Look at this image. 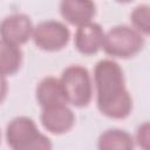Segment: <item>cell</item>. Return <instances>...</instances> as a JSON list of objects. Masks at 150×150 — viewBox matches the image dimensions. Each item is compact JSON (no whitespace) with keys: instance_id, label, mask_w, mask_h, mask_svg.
Instances as JSON below:
<instances>
[{"instance_id":"9c48e42d","label":"cell","mask_w":150,"mask_h":150,"mask_svg":"<svg viewBox=\"0 0 150 150\" xmlns=\"http://www.w3.org/2000/svg\"><path fill=\"white\" fill-rule=\"evenodd\" d=\"M61 15L71 25L79 27L90 22L96 12V6L91 1H62L60 5Z\"/></svg>"},{"instance_id":"ba28073f","label":"cell","mask_w":150,"mask_h":150,"mask_svg":"<svg viewBox=\"0 0 150 150\" xmlns=\"http://www.w3.org/2000/svg\"><path fill=\"white\" fill-rule=\"evenodd\" d=\"M104 33L100 25L88 22L77 28L75 33V46L84 55H94L103 47Z\"/></svg>"},{"instance_id":"3957f363","label":"cell","mask_w":150,"mask_h":150,"mask_svg":"<svg viewBox=\"0 0 150 150\" xmlns=\"http://www.w3.org/2000/svg\"><path fill=\"white\" fill-rule=\"evenodd\" d=\"M64 101L75 107H86L93 95L89 73L81 66L66 68L60 79Z\"/></svg>"},{"instance_id":"8fae6325","label":"cell","mask_w":150,"mask_h":150,"mask_svg":"<svg viewBox=\"0 0 150 150\" xmlns=\"http://www.w3.org/2000/svg\"><path fill=\"white\" fill-rule=\"evenodd\" d=\"M98 150H134V139L124 130L109 129L100 136Z\"/></svg>"},{"instance_id":"6da1fadb","label":"cell","mask_w":150,"mask_h":150,"mask_svg":"<svg viewBox=\"0 0 150 150\" xmlns=\"http://www.w3.org/2000/svg\"><path fill=\"white\" fill-rule=\"evenodd\" d=\"M97 107L110 118H125L132 108V100L124 86L120 64L112 60L100 61L94 71Z\"/></svg>"},{"instance_id":"7a4b0ae2","label":"cell","mask_w":150,"mask_h":150,"mask_svg":"<svg viewBox=\"0 0 150 150\" xmlns=\"http://www.w3.org/2000/svg\"><path fill=\"white\" fill-rule=\"evenodd\" d=\"M6 138L12 150H52L50 139L42 135L32 118L20 116L7 127Z\"/></svg>"},{"instance_id":"5b68a950","label":"cell","mask_w":150,"mask_h":150,"mask_svg":"<svg viewBox=\"0 0 150 150\" xmlns=\"http://www.w3.org/2000/svg\"><path fill=\"white\" fill-rule=\"evenodd\" d=\"M33 40L35 45L47 52L62 49L69 41L70 33L66 25L60 21L48 20L40 22L33 29Z\"/></svg>"},{"instance_id":"277c9868","label":"cell","mask_w":150,"mask_h":150,"mask_svg":"<svg viewBox=\"0 0 150 150\" xmlns=\"http://www.w3.org/2000/svg\"><path fill=\"white\" fill-rule=\"evenodd\" d=\"M144 47V38L128 26H116L104 34L103 49L115 57L128 59L138 54Z\"/></svg>"},{"instance_id":"8992f818","label":"cell","mask_w":150,"mask_h":150,"mask_svg":"<svg viewBox=\"0 0 150 150\" xmlns=\"http://www.w3.org/2000/svg\"><path fill=\"white\" fill-rule=\"evenodd\" d=\"M33 23L25 14H12L0 22V36L2 41L19 47L26 43L33 34Z\"/></svg>"},{"instance_id":"9a60e30c","label":"cell","mask_w":150,"mask_h":150,"mask_svg":"<svg viewBox=\"0 0 150 150\" xmlns=\"http://www.w3.org/2000/svg\"><path fill=\"white\" fill-rule=\"evenodd\" d=\"M7 81L2 74H0V103L5 100L7 95Z\"/></svg>"},{"instance_id":"5bb4252c","label":"cell","mask_w":150,"mask_h":150,"mask_svg":"<svg viewBox=\"0 0 150 150\" xmlns=\"http://www.w3.org/2000/svg\"><path fill=\"white\" fill-rule=\"evenodd\" d=\"M149 139V125L148 123H144L142 127L138 128L137 131V142L138 145L143 148V150H148V141Z\"/></svg>"},{"instance_id":"7c38bea8","label":"cell","mask_w":150,"mask_h":150,"mask_svg":"<svg viewBox=\"0 0 150 150\" xmlns=\"http://www.w3.org/2000/svg\"><path fill=\"white\" fill-rule=\"evenodd\" d=\"M22 63V52L19 47L0 40V74L12 75L16 73Z\"/></svg>"},{"instance_id":"52a82bcc","label":"cell","mask_w":150,"mask_h":150,"mask_svg":"<svg viewBox=\"0 0 150 150\" xmlns=\"http://www.w3.org/2000/svg\"><path fill=\"white\" fill-rule=\"evenodd\" d=\"M41 122L52 134H64L69 131L75 122L73 111L64 104L45 108L41 114Z\"/></svg>"},{"instance_id":"30bf717a","label":"cell","mask_w":150,"mask_h":150,"mask_svg":"<svg viewBox=\"0 0 150 150\" xmlns=\"http://www.w3.org/2000/svg\"><path fill=\"white\" fill-rule=\"evenodd\" d=\"M36 100L39 104L45 108H50L64 104V97L60 80L55 77H45L36 88Z\"/></svg>"},{"instance_id":"4fadbf2b","label":"cell","mask_w":150,"mask_h":150,"mask_svg":"<svg viewBox=\"0 0 150 150\" xmlns=\"http://www.w3.org/2000/svg\"><path fill=\"white\" fill-rule=\"evenodd\" d=\"M130 20L139 34H149L150 32V21H149V7L146 5H142L136 7L131 15Z\"/></svg>"}]
</instances>
